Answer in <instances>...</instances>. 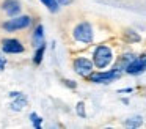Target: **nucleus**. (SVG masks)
I'll list each match as a JSON object with an SVG mask.
<instances>
[{
    "label": "nucleus",
    "instance_id": "1",
    "mask_svg": "<svg viewBox=\"0 0 146 129\" xmlns=\"http://www.w3.org/2000/svg\"><path fill=\"white\" fill-rule=\"evenodd\" d=\"M93 60H94V65L98 68H105V66L110 65V61L113 60V53H111V49L107 46H99L96 47L94 55H93Z\"/></svg>",
    "mask_w": 146,
    "mask_h": 129
},
{
    "label": "nucleus",
    "instance_id": "2",
    "mask_svg": "<svg viewBox=\"0 0 146 129\" xmlns=\"http://www.w3.org/2000/svg\"><path fill=\"white\" fill-rule=\"evenodd\" d=\"M74 38H76L77 41H80V43H91L93 41V28L91 25L88 24V22H82V24H79L76 28H74Z\"/></svg>",
    "mask_w": 146,
    "mask_h": 129
},
{
    "label": "nucleus",
    "instance_id": "3",
    "mask_svg": "<svg viewBox=\"0 0 146 129\" xmlns=\"http://www.w3.org/2000/svg\"><path fill=\"white\" fill-rule=\"evenodd\" d=\"M30 22H32V19H30V16H19V17H13L10 19L8 22H5L3 24V28L7 31H16V30H22V28H27L30 25Z\"/></svg>",
    "mask_w": 146,
    "mask_h": 129
},
{
    "label": "nucleus",
    "instance_id": "4",
    "mask_svg": "<svg viewBox=\"0 0 146 129\" xmlns=\"http://www.w3.org/2000/svg\"><path fill=\"white\" fill-rule=\"evenodd\" d=\"M121 76L119 69L115 68L111 69V71H105V72H94V74H90V80L91 82H96V84H99V82H110V80H115V79H118Z\"/></svg>",
    "mask_w": 146,
    "mask_h": 129
},
{
    "label": "nucleus",
    "instance_id": "5",
    "mask_svg": "<svg viewBox=\"0 0 146 129\" xmlns=\"http://www.w3.org/2000/svg\"><path fill=\"white\" fill-rule=\"evenodd\" d=\"M74 69H76V72L80 76H90L93 71V63L90 61L88 58L80 57V58L74 60Z\"/></svg>",
    "mask_w": 146,
    "mask_h": 129
},
{
    "label": "nucleus",
    "instance_id": "6",
    "mask_svg": "<svg viewBox=\"0 0 146 129\" xmlns=\"http://www.w3.org/2000/svg\"><path fill=\"white\" fill-rule=\"evenodd\" d=\"M145 69H146V53L141 57H138V58H135L133 61L127 63V66H126L127 74H140V72H143Z\"/></svg>",
    "mask_w": 146,
    "mask_h": 129
},
{
    "label": "nucleus",
    "instance_id": "7",
    "mask_svg": "<svg viewBox=\"0 0 146 129\" xmlns=\"http://www.w3.org/2000/svg\"><path fill=\"white\" fill-rule=\"evenodd\" d=\"M2 47H3V52H7V53H21V52H24V46L17 39H5Z\"/></svg>",
    "mask_w": 146,
    "mask_h": 129
},
{
    "label": "nucleus",
    "instance_id": "8",
    "mask_svg": "<svg viewBox=\"0 0 146 129\" xmlns=\"http://www.w3.org/2000/svg\"><path fill=\"white\" fill-rule=\"evenodd\" d=\"M3 9L7 11L8 16L14 17L17 13L21 11V5H19V0H5L3 2Z\"/></svg>",
    "mask_w": 146,
    "mask_h": 129
},
{
    "label": "nucleus",
    "instance_id": "9",
    "mask_svg": "<svg viewBox=\"0 0 146 129\" xmlns=\"http://www.w3.org/2000/svg\"><path fill=\"white\" fill-rule=\"evenodd\" d=\"M44 43V30H42V25H38L33 33V44L35 46H39V44Z\"/></svg>",
    "mask_w": 146,
    "mask_h": 129
},
{
    "label": "nucleus",
    "instance_id": "10",
    "mask_svg": "<svg viewBox=\"0 0 146 129\" xmlns=\"http://www.w3.org/2000/svg\"><path fill=\"white\" fill-rule=\"evenodd\" d=\"M44 50H46V44L44 43L39 44L38 49H36V52H35V57H33V63H35V65H39V63H41L42 55H44Z\"/></svg>",
    "mask_w": 146,
    "mask_h": 129
},
{
    "label": "nucleus",
    "instance_id": "11",
    "mask_svg": "<svg viewBox=\"0 0 146 129\" xmlns=\"http://www.w3.org/2000/svg\"><path fill=\"white\" fill-rule=\"evenodd\" d=\"M25 106H27V99H25L24 96H21V94H17V99L14 101L13 104H11L13 110H22Z\"/></svg>",
    "mask_w": 146,
    "mask_h": 129
},
{
    "label": "nucleus",
    "instance_id": "12",
    "mask_svg": "<svg viewBox=\"0 0 146 129\" xmlns=\"http://www.w3.org/2000/svg\"><path fill=\"white\" fill-rule=\"evenodd\" d=\"M140 124H141V118L140 116H133V118L126 121V126H129V128H138Z\"/></svg>",
    "mask_w": 146,
    "mask_h": 129
},
{
    "label": "nucleus",
    "instance_id": "13",
    "mask_svg": "<svg viewBox=\"0 0 146 129\" xmlns=\"http://www.w3.org/2000/svg\"><path fill=\"white\" fill-rule=\"evenodd\" d=\"M41 2L44 3L50 11H54V13L58 9V2H57V0H41Z\"/></svg>",
    "mask_w": 146,
    "mask_h": 129
},
{
    "label": "nucleus",
    "instance_id": "14",
    "mask_svg": "<svg viewBox=\"0 0 146 129\" xmlns=\"http://www.w3.org/2000/svg\"><path fill=\"white\" fill-rule=\"evenodd\" d=\"M30 120L33 121V124H35L36 128H39V126H41V118H39L36 113H32V115H30Z\"/></svg>",
    "mask_w": 146,
    "mask_h": 129
},
{
    "label": "nucleus",
    "instance_id": "15",
    "mask_svg": "<svg viewBox=\"0 0 146 129\" xmlns=\"http://www.w3.org/2000/svg\"><path fill=\"white\" fill-rule=\"evenodd\" d=\"M83 106H85L83 102H79V104H77V113H79L80 116H85V110H83Z\"/></svg>",
    "mask_w": 146,
    "mask_h": 129
},
{
    "label": "nucleus",
    "instance_id": "16",
    "mask_svg": "<svg viewBox=\"0 0 146 129\" xmlns=\"http://www.w3.org/2000/svg\"><path fill=\"white\" fill-rule=\"evenodd\" d=\"M58 3H60V5H69L71 2H72V0H57Z\"/></svg>",
    "mask_w": 146,
    "mask_h": 129
},
{
    "label": "nucleus",
    "instance_id": "17",
    "mask_svg": "<svg viewBox=\"0 0 146 129\" xmlns=\"http://www.w3.org/2000/svg\"><path fill=\"white\" fill-rule=\"evenodd\" d=\"M5 66V58H0V69H3Z\"/></svg>",
    "mask_w": 146,
    "mask_h": 129
}]
</instances>
